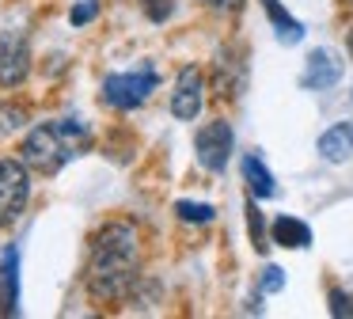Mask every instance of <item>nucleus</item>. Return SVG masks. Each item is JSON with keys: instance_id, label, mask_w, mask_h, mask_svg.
<instances>
[{"instance_id": "nucleus-1", "label": "nucleus", "mask_w": 353, "mask_h": 319, "mask_svg": "<svg viewBox=\"0 0 353 319\" xmlns=\"http://www.w3.org/2000/svg\"><path fill=\"white\" fill-rule=\"evenodd\" d=\"M141 281V235L130 220H107L92 235L84 285L95 304H122Z\"/></svg>"}, {"instance_id": "nucleus-2", "label": "nucleus", "mask_w": 353, "mask_h": 319, "mask_svg": "<svg viewBox=\"0 0 353 319\" xmlns=\"http://www.w3.org/2000/svg\"><path fill=\"white\" fill-rule=\"evenodd\" d=\"M92 144L95 137L84 118H50L27 129L23 144H19V160L39 175H57L65 164L92 152Z\"/></svg>"}, {"instance_id": "nucleus-3", "label": "nucleus", "mask_w": 353, "mask_h": 319, "mask_svg": "<svg viewBox=\"0 0 353 319\" xmlns=\"http://www.w3.org/2000/svg\"><path fill=\"white\" fill-rule=\"evenodd\" d=\"M156 88H160V72L152 65H141V68H130V72H110L103 80L99 99L110 110H137L152 99Z\"/></svg>"}, {"instance_id": "nucleus-4", "label": "nucleus", "mask_w": 353, "mask_h": 319, "mask_svg": "<svg viewBox=\"0 0 353 319\" xmlns=\"http://www.w3.org/2000/svg\"><path fill=\"white\" fill-rule=\"evenodd\" d=\"M31 202V167L19 156H0V228H12Z\"/></svg>"}, {"instance_id": "nucleus-5", "label": "nucleus", "mask_w": 353, "mask_h": 319, "mask_svg": "<svg viewBox=\"0 0 353 319\" xmlns=\"http://www.w3.org/2000/svg\"><path fill=\"white\" fill-rule=\"evenodd\" d=\"M232 148H236V133H232V122H224V118L201 126L198 137H194V156H198V164L213 175H221L224 167H228Z\"/></svg>"}, {"instance_id": "nucleus-6", "label": "nucleus", "mask_w": 353, "mask_h": 319, "mask_svg": "<svg viewBox=\"0 0 353 319\" xmlns=\"http://www.w3.org/2000/svg\"><path fill=\"white\" fill-rule=\"evenodd\" d=\"M31 76V42L23 30H0V88H19Z\"/></svg>"}, {"instance_id": "nucleus-7", "label": "nucleus", "mask_w": 353, "mask_h": 319, "mask_svg": "<svg viewBox=\"0 0 353 319\" xmlns=\"http://www.w3.org/2000/svg\"><path fill=\"white\" fill-rule=\"evenodd\" d=\"M205 106V76L198 65H183L175 76V91H171V114L179 122H194Z\"/></svg>"}, {"instance_id": "nucleus-8", "label": "nucleus", "mask_w": 353, "mask_h": 319, "mask_svg": "<svg viewBox=\"0 0 353 319\" xmlns=\"http://www.w3.org/2000/svg\"><path fill=\"white\" fill-rule=\"evenodd\" d=\"M342 72H345L342 53L319 46V50L307 53L304 76H300V88H304V91H330V88H338V84H342Z\"/></svg>"}, {"instance_id": "nucleus-9", "label": "nucleus", "mask_w": 353, "mask_h": 319, "mask_svg": "<svg viewBox=\"0 0 353 319\" xmlns=\"http://www.w3.org/2000/svg\"><path fill=\"white\" fill-rule=\"evenodd\" d=\"M0 311L16 316L19 311V247L8 243L0 255Z\"/></svg>"}, {"instance_id": "nucleus-10", "label": "nucleus", "mask_w": 353, "mask_h": 319, "mask_svg": "<svg viewBox=\"0 0 353 319\" xmlns=\"http://www.w3.org/2000/svg\"><path fill=\"white\" fill-rule=\"evenodd\" d=\"M315 148L327 164H345L353 156V122H334L330 129H323Z\"/></svg>"}, {"instance_id": "nucleus-11", "label": "nucleus", "mask_w": 353, "mask_h": 319, "mask_svg": "<svg viewBox=\"0 0 353 319\" xmlns=\"http://www.w3.org/2000/svg\"><path fill=\"white\" fill-rule=\"evenodd\" d=\"M270 240H274L277 247H285V251H307L312 247V228H307L300 217L281 213V217L274 220V228H270Z\"/></svg>"}, {"instance_id": "nucleus-12", "label": "nucleus", "mask_w": 353, "mask_h": 319, "mask_svg": "<svg viewBox=\"0 0 353 319\" xmlns=\"http://www.w3.org/2000/svg\"><path fill=\"white\" fill-rule=\"evenodd\" d=\"M243 179H247V190H251V197H259V202H266V197L277 194L274 175H270V167L262 164L259 156H243Z\"/></svg>"}, {"instance_id": "nucleus-13", "label": "nucleus", "mask_w": 353, "mask_h": 319, "mask_svg": "<svg viewBox=\"0 0 353 319\" xmlns=\"http://www.w3.org/2000/svg\"><path fill=\"white\" fill-rule=\"evenodd\" d=\"M262 8H266L270 23H274L277 38H281L285 46H292V42H300V38H304V23H300V19H292V15L285 12V8L277 4V0H262Z\"/></svg>"}, {"instance_id": "nucleus-14", "label": "nucleus", "mask_w": 353, "mask_h": 319, "mask_svg": "<svg viewBox=\"0 0 353 319\" xmlns=\"http://www.w3.org/2000/svg\"><path fill=\"white\" fill-rule=\"evenodd\" d=\"M27 122H31V110L19 103H0V137H12L19 133V129H27Z\"/></svg>"}, {"instance_id": "nucleus-15", "label": "nucleus", "mask_w": 353, "mask_h": 319, "mask_svg": "<svg viewBox=\"0 0 353 319\" xmlns=\"http://www.w3.org/2000/svg\"><path fill=\"white\" fill-rule=\"evenodd\" d=\"M213 205L209 202H175V217L186 220V224H209L213 220Z\"/></svg>"}, {"instance_id": "nucleus-16", "label": "nucleus", "mask_w": 353, "mask_h": 319, "mask_svg": "<svg viewBox=\"0 0 353 319\" xmlns=\"http://www.w3.org/2000/svg\"><path fill=\"white\" fill-rule=\"evenodd\" d=\"M247 228H251V240H254V247H266V224H262V217H259V197H251L247 202Z\"/></svg>"}, {"instance_id": "nucleus-17", "label": "nucleus", "mask_w": 353, "mask_h": 319, "mask_svg": "<svg viewBox=\"0 0 353 319\" xmlns=\"http://www.w3.org/2000/svg\"><path fill=\"white\" fill-rule=\"evenodd\" d=\"M95 15H99V0H77L72 12H69V23H72V27H88Z\"/></svg>"}, {"instance_id": "nucleus-18", "label": "nucleus", "mask_w": 353, "mask_h": 319, "mask_svg": "<svg viewBox=\"0 0 353 319\" xmlns=\"http://www.w3.org/2000/svg\"><path fill=\"white\" fill-rule=\"evenodd\" d=\"M281 289H285V270L281 266H266L259 278V293L266 296V293H281Z\"/></svg>"}, {"instance_id": "nucleus-19", "label": "nucleus", "mask_w": 353, "mask_h": 319, "mask_svg": "<svg viewBox=\"0 0 353 319\" xmlns=\"http://www.w3.org/2000/svg\"><path fill=\"white\" fill-rule=\"evenodd\" d=\"M141 8H145V15L152 23H163V19H171V12H175V0H141Z\"/></svg>"}, {"instance_id": "nucleus-20", "label": "nucleus", "mask_w": 353, "mask_h": 319, "mask_svg": "<svg viewBox=\"0 0 353 319\" xmlns=\"http://www.w3.org/2000/svg\"><path fill=\"white\" fill-rule=\"evenodd\" d=\"M330 316L334 319H350L353 316V296L342 289H330Z\"/></svg>"}, {"instance_id": "nucleus-21", "label": "nucleus", "mask_w": 353, "mask_h": 319, "mask_svg": "<svg viewBox=\"0 0 353 319\" xmlns=\"http://www.w3.org/2000/svg\"><path fill=\"white\" fill-rule=\"evenodd\" d=\"M198 4H205L209 12H221V15H228V12H239V8L247 4V0H198Z\"/></svg>"}, {"instance_id": "nucleus-22", "label": "nucleus", "mask_w": 353, "mask_h": 319, "mask_svg": "<svg viewBox=\"0 0 353 319\" xmlns=\"http://www.w3.org/2000/svg\"><path fill=\"white\" fill-rule=\"evenodd\" d=\"M350 53H353V30H350Z\"/></svg>"}, {"instance_id": "nucleus-23", "label": "nucleus", "mask_w": 353, "mask_h": 319, "mask_svg": "<svg viewBox=\"0 0 353 319\" xmlns=\"http://www.w3.org/2000/svg\"><path fill=\"white\" fill-rule=\"evenodd\" d=\"M350 4H353V0H350Z\"/></svg>"}]
</instances>
